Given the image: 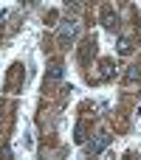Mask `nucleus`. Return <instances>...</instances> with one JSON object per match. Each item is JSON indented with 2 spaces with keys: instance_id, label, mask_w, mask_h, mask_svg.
<instances>
[{
  "instance_id": "1",
  "label": "nucleus",
  "mask_w": 141,
  "mask_h": 160,
  "mask_svg": "<svg viewBox=\"0 0 141 160\" xmlns=\"http://www.w3.org/2000/svg\"><path fill=\"white\" fill-rule=\"evenodd\" d=\"M130 51H133V42H130L127 37H122V39H119V53H130Z\"/></svg>"
},
{
  "instance_id": "2",
  "label": "nucleus",
  "mask_w": 141,
  "mask_h": 160,
  "mask_svg": "<svg viewBox=\"0 0 141 160\" xmlns=\"http://www.w3.org/2000/svg\"><path fill=\"white\" fill-rule=\"evenodd\" d=\"M105 25H107V28H116V17H113V11H105Z\"/></svg>"
}]
</instances>
